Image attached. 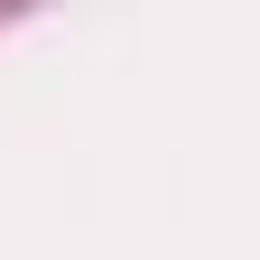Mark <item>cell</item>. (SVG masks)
Masks as SVG:
<instances>
[]
</instances>
